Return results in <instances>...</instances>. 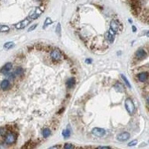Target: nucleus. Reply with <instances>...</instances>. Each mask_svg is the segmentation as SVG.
I'll use <instances>...</instances> for the list:
<instances>
[{"mask_svg": "<svg viewBox=\"0 0 149 149\" xmlns=\"http://www.w3.org/2000/svg\"><path fill=\"white\" fill-rule=\"evenodd\" d=\"M32 20L33 19L30 17H28L25 18L22 21H20L19 22L15 24V28L17 29H19H19H23V28H25L26 26H28L32 22Z\"/></svg>", "mask_w": 149, "mask_h": 149, "instance_id": "nucleus-1", "label": "nucleus"}, {"mask_svg": "<svg viewBox=\"0 0 149 149\" xmlns=\"http://www.w3.org/2000/svg\"><path fill=\"white\" fill-rule=\"evenodd\" d=\"M45 8L44 7H37L35 8L32 11H31L30 14H29V17L32 19H35L37 18H38L43 13Z\"/></svg>", "mask_w": 149, "mask_h": 149, "instance_id": "nucleus-2", "label": "nucleus"}, {"mask_svg": "<svg viewBox=\"0 0 149 149\" xmlns=\"http://www.w3.org/2000/svg\"><path fill=\"white\" fill-rule=\"evenodd\" d=\"M125 108L128 112L129 114H133L135 111V105L133 104V102L131 100V98H127V99L125 101Z\"/></svg>", "mask_w": 149, "mask_h": 149, "instance_id": "nucleus-3", "label": "nucleus"}, {"mask_svg": "<svg viewBox=\"0 0 149 149\" xmlns=\"http://www.w3.org/2000/svg\"><path fill=\"white\" fill-rule=\"evenodd\" d=\"M17 139V136L14 133H9L5 136L4 142L8 145H11V144H13L14 142H16Z\"/></svg>", "mask_w": 149, "mask_h": 149, "instance_id": "nucleus-4", "label": "nucleus"}, {"mask_svg": "<svg viewBox=\"0 0 149 149\" xmlns=\"http://www.w3.org/2000/svg\"><path fill=\"white\" fill-rule=\"evenodd\" d=\"M92 134L98 137H102L105 135V130L100 127H94L92 131Z\"/></svg>", "mask_w": 149, "mask_h": 149, "instance_id": "nucleus-5", "label": "nucleus"}, {"mask_svg": "<svg viewBox=\"0 0 149 149\" xmlns=\"http://www.w3.org/2000/svg\"><path fill=\"white\" fill-rule=\"evenodd\" d=\"M135 55L139 60H142L147 57V52L143 48H139L135 53Z\"/></svg>", "mask_w": 149, "mask_h": 149, "instance_id": "nucleus-6", "label": "nucleus"}, {"mask_svg": "<svg viewBox=\"0 0 149 149\" xmlns=\"http://www.w3.org/2000/svg\"><path fill=\"white\" fill-rule=\"evenodd\" d=\"M131 137V135L127 132H122L117 135V140L120 142H125L128 140Z\"/></svg>", "mask_w": 149, "mask_h": 149, "instance_id": "nucleus-7", "label": "nucleus"}, {"mask_svg": "<svg viewBox=\"0 0 149 149\" xmlns=\"http://www.w3.org/2000/svg\"><path fill=\"white\" fill-rule=\"evenodd\" d=\"M61 53L58 49H54L51 52V57L54 61H60L61 59Z\"/></svg>", "mask_w": 149, "mask_h": 149, "instance_id": "nucleus-8", "label": "nucleus"}, {"mask_svg": "<svg viewBox=\"0 0 149 149\" xmlns=\"http://www.w3.org/2000/svg\"><path fill=\"white\" fill-rule=\"evenodd\" d=\"M110 29L113 30L115 33H117L120 30V24L116 20H112L110 22Z\"/></svg>", "mask_w": 149, "mask_h": 149, "instance_id": "nucleus-9", "label": "nucleus"}, {"mask_svg": "<svg viewBox=\"0 0 149 149\" xmlns=\"http://www.w3.org/2000/svg\"><path fill=\"white\" fill-rule=\"evenodd\" d=\"M12 67H13V65H12V63H7L5 65H4L2 68V69H1V72L2 73H4V74H8L10 71L12 69Z\"/></svg>", "mask_w": 149, "mask_h": 149, "instance_id": "nucleus-10", "label": "nucleus"}, {"mask_svg": "<svg viewBox=\"0 0 149 149\" xmlns=\"http://www.w3.org/2000/svg\"><path fill=\"white\" fill-rule=\"evenodd\" d=\"M137 78L139 79V81L141 82H145V81L148 78V72H141L137 75Z\"/></svg>", "mask_w": 149, "mask_h": 149, "instance_id": "nucleus-11", "label": "nucleus"}, {"mask_svg": "<svg viewBox=\"0 0 149 149\" xmlns=\"http://www.w3.org/2000/svg\"><path fill=\"white\" fill-rule=\"evenodd\" d=\"M115 32H114L113 30H111L110 28V30H109V32L107 33V40H109L110 43H113L114 41V35H115Z\"/></svg>", "mask_w": 149, "mask_h": 149, "instance_id": "nucleus-12", "label": "nucleus"}, {"mask_svg": "<svg viewBox=\"0 0 149 149\" xmlns=\"http://www.w3.org/2000/svg\"><path fill=\"white\" fill-rule=\"evenodd\" d=\"M9 86H10V83H9L8 80H3L1 83H0V87L2 88V90H8L9 87Z\"/></svg>", "mask_w": 149, "mask_h": 149, "instance_id": "nucleus-13", "label": "nucleus"}, {"mask_svg": "<svg viewBox=\"0 0 149 149\" xmlns=\"http://www.w3.org/2000/svg\"><path fill=\"white\" fill-rule=\"evenodd\" d=\"M74 83H75V79L74 78H70L67 80L66 84V86H67V87L69 88V89H71V88H72L74 87Z\"/></svg>", "mask_w": 149, "mask_h": 149, "instance_id": "nucleus-14", "label": "nucleus"}, {"mask_svg": "<svg viewBox=\"0 0 149 149\" xmlns=\"http://www.w3.org/2000/svg\"><path fill=\"white\" fill-rule=\"evenodd\" d=\"M23 73H24L23 69H22L21 66H19V67H17V68L16 69L15 72H14V74H15L16 76H17V77H20V76H22V74H23Z\"/></svg>", "mask_w": 149, "mask_h": 149, "instance_id": "nucleus-15", "label": "nucleus"}, {"mask_svg": "<svg viewBox=\"0 0 149 149\" xmlns=\"http://www.w3.org/2000/svg\"><path fill=\"white\" fill-rule=\"evenodd\" d=\"M115 89L118 91V92H124V87L123 85L121 83H116V85H115Z\"/></svg>", "mask_w": 149, "mask_h": 149, "instance_id": "nucleus-16", "label": "nucleus"}, {"mask_svg": "<svg viewBox=\"0 0 149 149\" xmlns=\"http://www.w3.org/2000/svg\"><path fill=\"white\" fill-rule=\"evenodd\" d=\"M14 47V43L13 42H8L4 45V48L6 50L11 49Z\"/></svg>", "mask_w": 149, "mask_h": 149, "instance_id": "nucleus-17", "label": "nucleus"}, {"mask_svg": "<svg viewBox=\"0 0 149 149\" xmlns=\"http://www.w3.org/2000/svg\"><path fill=\"white\" fill-rule=\"evenodd\" d=\"M51 135V131L48 128H45L43 131V136L44 138H47Z\"/></svg>", "mask_w": 149, "mask_h": 149, "instance_id": "nucleus-18", "label": "nucleus"}, {"mask_svg": "<svg viewBox=\"0 0 149 149\" xmlns=\"http://www.w3.org/2000/svg\"><path fill=\"white\" fill-rule=\"evenodd\" d=\"M52 23V20L51 19V18L50 17H47L46 19V20H45V22H44V25H43V28L45 29L46 27L49 26V25H51Z\"/></svg>", "mask_w": 149, "mask_h": 149, "instance_id": "nucleus-19", "label": "nucleus"}, {"mask_svg": "<svg viewBox=\"0 0 149 149\" xmlns=\"http://www.w3.org/2000/svg\"><path fill=\"white\" fill-rule=\"evenodd\" d=\"M10 30V28L8 26L0 25V32H8Z\"/></svg>", "mask_w": 149, "mask_h": 149, "instance_id": "nucleus-20", "label": "nucleus"}, {"mask_svg": "<svg viewBox=\"0 0 149 149\" xmlns=\"http://www.w3.org/2000/svg\"><path fill=\"white\" fill-rule=\"evenodd\" d=\"M70 131H69V130H64L63 133H62V135L63 136L64 138H68V137H69L70 136Z\"/></svg>", "mask_w": 149, "mask_h": 149, "instance_id": "nucleus-21", "label": "nucleus"}, {"mask_svg": "<svg viewBox=\"0 0 149 149\" xmlns=\"http://www.w3.org/2000/svg\"><path fill=\"white\" fill-rule=\"evenodd\" d=\"M121 76H122V79L124 80V81L125 82V84H126L129 88H131V84H130V82L128 81V80H127V78H126L124 74H122Z\"/></svg>", "mask_w": 149, "mask_h": 149, "instance_id": "nucleus-22", "label": "nucleus"}, {"mask_svg": "<svg viewBox=\"0 0 149 149\" xmlns=\"http://www.w3.org/2000/svg\"><path fill=\"white\" fill-rule=\"evenodd\" d=\"M63 148L66 149H71V148H74V146L72 145V144H71V143H66V144L64 145Z\"/></svg>", "mask_w": 149, "mask_h": 149, "instance_id": "nucleus-23", "label": "nucleus"}, {"mask_svg": "<svg viewBox=\"0 0 149 149\" xmlns=\"http://www.w3.org/2000/svg\"><path fill=\"white\" fill-rule=\"evenodd\" d=\"M5 134H6V129L4 128V127L0 128V136H5Z\"/></svg>", "mask_w": 149, "mask_h": 149, "instance_id": "nucleus-24", "label": "nucleus"}, {"mask_svg": "<svg viewBox=\"0 0 149 149\" xmlns=\"http://www.w3.org/2000/svg\"><path fill=\"white\" fill-rule=\"evenodd\" d=\"M137 142H138V141L136 140H132L131 142H130L127 144V145L130 146V147H131V146H135V145L137 144Z\"/></svg>", "mask_w": 149, "mask_h": 149, "instance_id": "nucleus-25", "label": "nucleus"}, {"mask_svg": "<svg viewBox=\"0 0 149 149\" xmlns=\"http://www.w3.org/2000/svg\"><path fill=\"white\" fill-rule=\"evenodd\" d=\"M61 23H58L57 26V28H56V32L58 35L61 34Z\"/></svg>", "mask_w": 149, "mask_h": 149, "instance_id": "nucleus-26", "label": "nucleus"}, {"mask_svg": "<svg viewBox=\"0 0 149 149\" xmlns=\"http://www.w3.org/2000/svg\"><path fill=\"white\" fill-rule=\"evenodd\" d=\"M37 26H38L37 24H34V25H33V26H31L28 28V31H33V30H34L37 27Z\"/></svg>", "mask_w": 149, "mask_h": 149, "instance_id": "nucleus-27", "label": "nucleus"}, {"mask_svg": "<svg viewBox=\"0 0 149 149\" xmlns=\"http://www.w3.org/2000/svg\"><path fill=\"white\" fill-rule=\"evenodd\" d=\"M98 148H110V147H108V146H99Z\"/></svg>", "mask_w": 149, "mask_h": 149, "instance_id": "nucleus-28", "label": "nucleus"}, {"mask_svg": "<svg viewBox=\"0 0 149 149\" xmlns=\"http://www.w3.org/2000/svg\"><path fill=\"white\" fill-rule=\"evenodd\" d=\"M61 148V146H60V145H55V146H52V147H51L50 148Z\"/></svg>", "mask_w": 149, "mask_h": 149, "instance_id": "nucleus-29", "label": "nucleus"}, {"mask_svg": "<svg viewBox=\"0 0 149 149\" xmlns=\"http://www.w3.org/2000/svg\"><path fill=\"white\" fill-rule=\"evenodd\" d=\"M91 62H92V60H91V59H87V60H86V63H90Z\"/></svg>", "mask_w": 149, "mask_h": 149, "instance_id": "nucleus-30", "label": "nucleus"}, {"mask_svg": "<svg viewBox=\"0 0 149 149\" xmlns=\"http://www.w3.org/2000/svg\"><path fill=\"white\" fill-rule=\"evenodd\" d=\"M132 28H133V32H135V31H136V28L135 26H132Z\"/></svg>", "mask_w": 149, "mask_h": 149, "instance_id": "nucleus-31", "label": "nucleus"}, {"mask_svg": "<svg viewBox=\"0 0 149 149\" xmlns=\"http://www.w3.org/2000/svg\"><path fill=\"white\" fill-rule=\"evenodd\" d=\"M34 1H36V2H39V1H42V0H34Z\"/></svg>", "mask_w": 149, "mask_h": 149, "instance_id": "nucleus-32", "label": "nucleus"}]
</instances>
